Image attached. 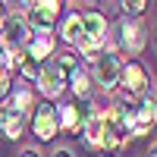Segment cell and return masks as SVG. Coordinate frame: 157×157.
<instances>
[{
	"label": "cell",
	"mask_w": 157,
	"mask_h": 157,
	"mask_svg": "<svg viewBox=\"0 0 157 157\" xmlns=\"http://www.w3.org/2000/svg\"><path fill=\"white\" fill-rule=\"evenodd\" d=\"M63 10V0H32L29 3V25H35L38 32H50V25H54V19L60 16Z\"/></svg>",
	"instance_id": "obj_1"
},
{
	"label": "cell",
	"mask_w": 157,
	"mask_h": 157,
	"mask_svg": "<svg viewBox=\"0 0 157 157\" xmlns=\"http://www.w3.org/2000/svg\"><path fill=\"white\" fill-rule=\"evenodd\" d=\"M120 72H123V63H120V57H116L113 50H107V54H98V60H94V82H98L104 91L116 88V82H120Z\"/></svg>",
	"instance_id": "obj_2"
},
{
	"label": "cell",
	"mask_w": 157,
	"mask_h": 157,
	"mask_svg": "<svg viewBox=\"0 0 157 157\" xmlns=\"http://www.w3.org/2000/svg\"><path fill=\"white\" fill-rule=\"evenodd\" d=\"M91 113V104L88 101H78V104H63L57 110V123L63 129H69V132H82V126Z\"/></svg>",
	"instance_id": "obj_3"
},
{
	"label": "cell",
	"mask_w": 157,
	"mask_h": 157,
	"mask_svg": "<svg viewBox=\"0 0 157 157\" xmlns=\"http://www.w3.org/2000/svg\"><path fill=\"white\" fill-rule=\"evenodd\" d=\"M120 82L126 88V94L135 98V101L148 94V75H145V66H141V63H129V66L120 72Z\"/></svg>",
	"instance_id": "obj_4"
},
{
	"label": "cell",
	"mask_w": 157,
	"mask_h": 157,
	"mask_svg": "<svg viewBox=\"0 0 157 157\" xmlns=\"http://www.w3.org/2000/svg\"><path fill=\"white\" fill-rule=\"evenodd\" d=\"M0 35H3L6 47H25L29 38H32V25L25 22V16H10V19H3Z\"/></svg>",
	"instance_id": "obj_5"
},
{
	"label": "cell",
	"mask_w": 157,
	"mask_h": 157,
	"mask_svg": "<svg viewBox=\"0 0 157 157\" xmlns=\"http://www.w3.org/2000/svg\"><path fill=\"white\" fill-rule=\"evenodd\" d=\"M57 132H60L57 107H54V104H38V110H35V135L41 141H50Z\"/></svg>",
	"instance_id": "obj_6"
},
{
	"label": "cell",
	"mask_w": 157,
	"mask_h": 157,
	"mask_svg": "<svg viewBox=\"0 0 157 157\" xmlns=\"http://www.w3.org/2000/svg\"><path fill=\"white\" fill-rule=\"evenodd\" d=\"M38 85H41V91H44L47 98H60V94H63V88H66V78H63L60 69L50 63V66L38 69Z\"/></svg>",
	"instance_id": "obj_7"
},
{
	"label": "cell",
	"mask_w": 157,
	"mask_h": 157,
	"mask_svg": "<svg viewBox=\"0 0 157 157\" xmlns=\"http://www.w3.org/2000/svg\"><path fill=\"white\" fill-rule=\"evenodd\" d=\"M120 41H123L126 54H138V50L145 47V25H141V22H123Z\"/></svg>",
	"instance_id": "obj_8"
},
{
	"label": "cell",
	"mask_w": 157,
	"mask_h": 157,
	"mask_svg": "<svg viewBox=\"0 0 157 157\" xmlns=\"http://www.w3.org/2000/svg\"><path fill=\"white\" fill-rule=\"evenodd\" d=\"M22 120H25V116L13 107L10 101L0 107V126H3V135H6V138H19V135H22Z\"/></svg>",
	"instance_id": "obj_9"
},
{
	"label": "cell",
	"mask_w": 157,
	"mask_h": 157,
	"mask_svg": "<svg viewBox=\"0 0 157 157\" xmlns=\"http://www.w3.org/2000/svg\"><path fill=\"white\" fill-rule=\"evenodd\" d=\"M29 57L32 60H44L50 50H54V38H50V32H38V35H32L29 38Z\"/></svg>",
	"instance_id": "obj_10"
},
{
	"label": "cell",
	"mask_w": 157,
	"mask_h": 157,
	"mask_svg": "<svg viewBox=\"0 0 157 157\" xmlns=\"http://www.w3.org/2000/svg\"><path fill=\"white\" fill-rule=\"evenodd\" d=\"M69 82H72V91H75L78 101H88V98H91V78H88L82 69H75V72L69 75Z\"/></svg>",
	"instance_id": "obj_11"
},
{
	"label": "cell",
	"mask_w": 157,
	"mask_h": 157,
	"mask_svg": "<svg viewBox=\"0 0 157 157\" xmlns=\"http://www.w3.org/2000/svg\"><path fill=\"white\" fill-rule=\"evenodd\" d=\"M10 104H13V107H16V110L25 116V113H32V107H35V98H32V91H29V88H19L16 94L10 98Z\"/></svg>",
	"instance_id": "obj_12"
},
{
	"label": "cell",
	"mask_w": 157,
	"mask_h": 157,
	"mask_svg": "<svg viewBox=\"0 0 157 157\" xmlns=\"http://www.w3.org/2000/svg\"><path fill=\"white\" fill-rule=\"evenodd\" d=\"M63 38H66L69 44H75L78 38H82V16H78V13H72V16L63 22Z\"/></svg>",
	"instance_id": "obj_13"
},
{
	"label": "cell",
	"mask_w": 157,
	"mask_h": 157,
	"mask_svg": "<svg viewBox=\"0 0 157 157\" xmlns=\"http://www.w3.org/2000/svg\"><path fill=\"white\" fill-rule=\"evenodd\" d=\"M54 66L60 69V75H63V78H69V75L78 69V63H75V54H63V57H57V60H54Z\"/></svg>",
	"instance_id": "obj_14"
},
{
	"label": "cell",
	"mask_w": 157,
	"mask_h": 157,
	"mask_svg": "<svg viewBox=\"0 0 157 157\" xmlns=\"http://www.w3.org/2000/svg\"><path fill=\"white\" fill-rule=\"evenodd\" d=\"M19 72H22L25 78H38V60H32L29 54L19 57Z\"/></svg>",
	"instance_id": "obj_15"
},
{
	"label": "cell",
	"mask_w": 157,
	"mask_h": 157,
	"mask_svg": "<svg viewBox=\"0 0 157 157\" xmlns=\"http://www.w3.org/2000/svg\"><path fill=\"white\" fill-rule=\"evenodd\" d=\"M123 6H126L129 13H141V10L148 6V0H123Z\"/></svg>",
	"instance_id": "obj_16"
},
{
	"label": "cell",
	"mask_w": 157,
	"mask_h": 157,
	"mask_svg": "<svg viewBox=\"0 0 157 157\" xmlns=\"http://www.w3.org/2000/svg\"><path fill=\"white\" fill-rule=\"evenodd\" d=\"M6 88H10V75H6V72H0V98L6 94Z\"/></svg>",
	"instance_id": "obj_17"
},
{
	"label": "cell",
	"mask_w": 157,
	"mask_h": 157,
	"mask_svg": "<svg viewBox=\"0 0 157 157\" xmlns=\"http://www.w3.org/2000/svg\"><path fill=\"white\" fill-rule=\"evenodd\" d=\"M57 157H75V154H72L69 148H60V151H57Z\"/></svg>",
	"instance_id": "obj_18"
},
{
	"label": "cell",
	"mask_w": 157,
	"mask_h": 157,
	"mask_svg": "<svg viewBox=\"0 0 157 157\" xmlns=\"http://www.w3.org/2000/svg\"><path fill=\"white\" fill-rule=\"evenodd\" d=\"M22 157H38V154L35 151H22Z\"/></svg>",
	"instance_id": "obj_19"
},
{
	"label": "cell",
	"mask_w": 157,
	"mask_h": 157,
	"mask_svg": "<svg viewBox=\"0 0 157 157\" xmlns=\"http://www.w3.org/2000/svg\"><path fill=\"white\" fill-rule=\"evenodd\" d=\"M3 19H6V16H3V6H0V29H3Z\"/></svg>",
	"instance_id": "obj_20"
},
{
	"label": "cell",
	"mask_w": 157,
	"mask_h": 157,
	"mask_svg": "<svg viewBox=\"0 0 157 157\" xmlns=\"http://www.w3.org/2000/svg\"><path fill=\"white\" fill-rule=\"evenodd\" d=\"M0 72H6V66H3V63H0Z\"/></svg>",
	"instance_id": "obj_21"
}]
</instances>
